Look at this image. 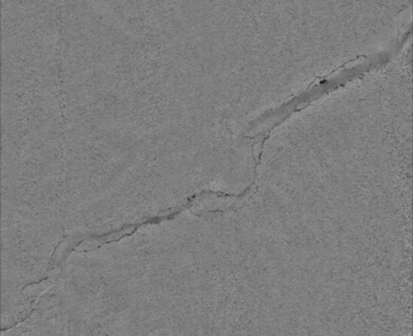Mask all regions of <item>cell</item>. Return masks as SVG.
<instances>
[{
    "mask_svg": "<svg viewBox=\"0 0 413 336\" xmlns=\"http://www.w3.org/2000/svg\"><path fill=\"white\" fill-rule=\"evenodd\" d=\"M52 282L53 281H52V278H47V279L40 281L38 283H33L31 285H28L23 289V294H25L29 297L37 296V295L41 294L43 291L47 290L52 285Z\"/></svg>",
    "mask_w": 413,
    "mask_h": 336,
    "instance_id": "obj_1",
    "label": "cell"
}]
</instances>
